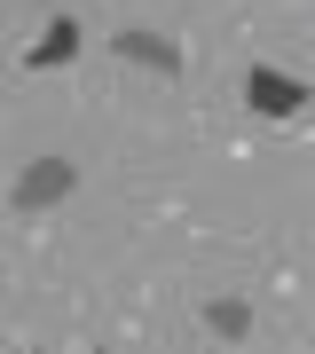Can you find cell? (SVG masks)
Wrapping results in <instances>:
<instances>
[{
    "instance_id": "6da1fadb",
    "label": "cell",
    "mask_w": 315,
    "mask_h": 354,
    "mask_svg": "<svg viewBox=\"0 0 315 354\" xmlns=\"http://www.w3.org/2000/svg\"><path fill=\"white\" fill-rule=\"evenodd\" d=\"M79 189V165L71 158H32L24 174H16V213H48Z\"/></svg>"
},
{
    "instance_id": "7a4b0ae2",
    "label": "cell",
    "mask_w": 315,
    "mask_h": 354,
    "mask_svg": "<svg viewBox=\"0 0 315 354\" xmlns=\"http://www.w3.org/2000/svg\"><path fill=\"white\" fill-rule=\"evenodd\" d=\"M244 102H252L260 118H291V111L307 102V87H300L291 71H276V64H252V71H244Z\"/></svg>"
},
{
    "instance_id": "3957f363",
    "label": "cell",
    "mask_w": 315,
    "mask_h": 354,
    "mask_svg": "<svg viewBox=\"0 0 315 354\" xmlns=\"http://www.w3.org/2000/svg\"><path fill=\"white\" fill-rule=\"evenodd\" d=\"M111 48L126 55V64H158V71H181V48L165 32H142V24H126V32H111Z\"/></svg>"
},
{
    "instance_id": "277c9868",
    "label": "cell",
    "mask_w": 315,
    "mask_h": 354,
    "mask_svg": "<svg viewBox=\"0 0 315 354\" xmlns=\"http://www.w3.org/2000/svg\"><path fill=\"white\" fill-rule=\"evenodd\" d=\"M71 55H79V24L55 16V24L39 32V48H24V64H32V71H55V64H71Z\"/></svg>"
},
{
    "instance_id": "5b68a950",
    "label": "cell",
    "mask_w": 315,
    "mask_h": 354,
    "mask_svg": "<svg viewBox=\"0 0 315 354\" xmlns=\"http://www.w3.org/2000/svg\"><path fill=\"white\" fill-rule=\"evenodd\" d=\"M205 330H213V339H228V346H237L244 330H252V307L237 299V291H228V299H205Z\"/></svg>"
}]
</instances>
